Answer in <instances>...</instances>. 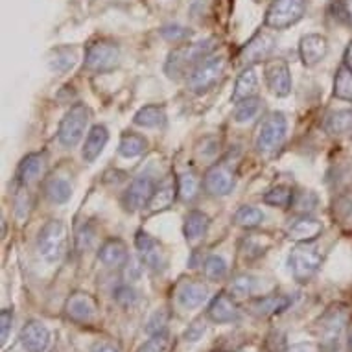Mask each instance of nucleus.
Returning a JSON list of instances; mask_svg holds the SVG:
<instances>
[{
  "label": "nucleus",
  "mask_w": 352,
  "mask_h": 352,
  "mask_svg": "<svg viewBox=\"0 0 352 352\" xmlns=\"http://www.w3.org/2000/svg\"><path fill=\"white\" fill-rule=\"evenodd\" d=\"M214 50V39L201 41V43H192V45H183L168 54L164 72L172 80H179L186 72L190 74L203 59L210 56Z\"/></svg>",
  "instance_id": "obj_1"
},
{
  "label": "nucleus",
  "mask_w": 352,
  "mask_h": 352,
  "mask_svg": "<svg viewBox=\"0 0 352 352\" xmlns=\"http://www.w3.org/2000/svg\"><path fill=\"white\" fill-rule=\"evenodd\" d=\"M346 312L341 306H332L319 321V334H321V352H345Z\"/></svg>",
  "instance_id": "obj_2"
},
{
  "label": "nucleus",
  "mask_w": 352,
  "mask_h": 352,
  "mask_svg": "<svg viewBox=\"0 0 352 352\" xmlns=\"http://www.w3.org/2000/svg\"><path fill=\"white\" fill-rule=\"evenodd\" d=\"M67 249V227L61 219H50L37 234V251L43 258L56 264L63 258Z\"/></svg>",
  "instance_id": "obj_3"
},
{
  "label": "nucleus",
  "mask_w": 352,
  "mask_h": 352,
  "mask_svg": "<svg viewBox=\"0 0 352 352\" xmlns=\"http://www.w3.org/2000/svg\"><path fill=\"white\" fill-rule=\"evenodd\" d=\"M321 262H323V253L318 245H312V242L299 243L289 253V270L295 280L299 283H308L318 273Z\"/></svg>",
  "instance_id": "obj_4"
},
{
  "label": "nucleus",
  "mask_w": 352,
  "mask_h": 352,
  "mask_svg": "<svg viewBox=\"0 0 352 352\" xmlns=\"http://www.w3.org/2000/svg\"><path fill=\"white\" fill-rule=\"evenodd\" d=\"M226 72V58L223 56H207L196 69L188 74V89L196 94H205L210 91Z\"/></svg>",
  "instance_id": "obj_5"
},
{
  "label": "nucleus",
  "mask_w": 352,
  "mask_h": 352,
  "mask_svg": "<svg viewBox=\"0 0 352 352\" xmlns=\"http://www.w3.org/2000/svg\"><path fill=\"white\" fill-rule=\"evenodd\" d=\"M87 126H89V109L83 104L72 105L65 113V116L61 118V124H59V144L65 146V148H74V146H78V142L85 135Z\"/></svg>",
  "instance_id": "obj_6"
},
{
  "label": "nucleus",
  "mask_w": 352,
  "mask_h": 352,
  "mask_svg": "<svg viewBox=\"0 0 352 352\" xmlns=\"http://www.w3.org/2000/svg\"><path fill=\"white\" fill-rule=\"evenodd\" d=\"M286 127H288V122L284 113L275 111L272 115H267L256 135V150L260 153H273L278 150L286 139Z\"/></svg>",
  "instance_id": "obj_7"
},
{
  "label": "nucleus",
  "mask_w": 352,
  "mask_h": 352,
  "mask_svg": "<svg viewBox=\"0 0 352 352\" xmlns=\"http://www.w3.org/2000/svg\"><path fill=\"white\" fill-rule=\"evenodd\" d=\"M306 0H273L266 12V26L273 30H286L302 19Z\"/></svg>",
  "instance_id": "obj_8"
},
{
  "label": "nucleus",
  "mask_w": 352,
  "mask_h": 352,
  "mask_svg": "<svg viewBox=\"0 0 352 352\" xmlns=\"http://www.w3.org/2000/svg\"><path fill=\"white\" fill-rule=\"evenodd\" d=\"M120 63V48L111 41H98L87 48L85 69L96 74L115 70Z\"/></svg>",
  "instance_id": "obj_9"
},
{
  "label": "nucleus",
  "mask_w": 352,
  "mask_h": 352,
  "mask_svg": "<svg viewBox=\"0 0 352 352\" xmlns=\"http://www.w3.org/2000/svg\"><path fill=\"white\" fill-rule=\"evenodd\" d=\"M157 183L155 179L148 175V173H142L139 177H135L131 181V185L127 186L126 194H124V208L129 210V212H137L140 208H144L150 205L151 197L155 194Z\"/></svg>",
  "instance_id": "obj_10"
},
{
  "label": "nucleus",
  "mask_w": 352,
  "mask_h": 352,
  "mask_svg": "<svg viewBox=\"0 0 352 352\" xmlns=\"http://www.w3.org/2000/svg\"><path fill=\"white\" fill-rule=\"evenodd\" d=\"M135 248L140 256V262L146 267H150L153 272H162L168 264L166 251L162 248V243L159 240L148 234L144 231L137 232L135 236Z\"/></svg>",
  "instance_id": "obj_11"
},
{
  "label": "nucleus",
  "mask_w": 352,
  "mask_h": 352,
  "mask_svg": "<svg viewBox=\"0 0 352 352\" xmlns=\"http://www.w3.org/2000/svg\"><path fill=\"white\" fill-rule=\"evenodd\" d=\"M266 83L277 98H284L292 93V72L284 59H272L264 67Z\"/></svg>",
  "instance_id": "obj_12"
},
{
  "label": "nucleus",
  "mask_w": 352,
  "mask_h": 352,
  "mask_svg": "<svg viewBox=\"0 0 352 352\" xmlns=\"http://www.w3.org/2000/svg\"><path fill=\"white\" fill-rule=\"evenodd\" d=\"M273 50H275L273 35L266 34V32H258V34L245 43V47L240 52V61L245 67H251L253 63H260V61L270 58Z\"/></svg>",
  "instance_id": "obj_13"
},
{
  "label": "nucleus",
  "mask_w": 352,
  "mask_h": 352,
  "mask_svg": "<svg viewBox=\"0 0 352 352\" xmlns=\"http://www.w3.org/2000/svg\"><path fill=\"white\" fill-rule=\"evenodd\" d=\"M65 312L74 323H93L98 314V305L89 294H74L67 300Z\"/></svg>",
  "instance_id": "obj_14"
},
{
  "label": "nucleus",
  "mask_w": 352,
  "mask_h": 352,
  "mask_svg": "<svg viewBox=\"0 0 352 352\" xmlns=\"http://www.w3.org/2000/svg\"><path fill=\"white\" fill-rule=\"evenodd\" d=\"M234 175L227 166L223 164H216V166L208 168L205 177H203V186L210 196L223 197L227 194H231L234 188Z\"/></svg>",
  "instance_id": "obj_15"
},
{
  "label": "nucleus",
  "mask_w": 352,
  "mask_h": 352,
  "mask_svg": "<svg viewBox=\"0 0 352 352\" xmlns=\"http://www.w3.org/2000/svg\"><path fill=\"white\" fill-rule=\"evenodd\" d=\"M329 54V43L323 35L308 34L299 43V56L305 67H314L321 63Z\"/></svg>",
  "instance_id": "obj_16"
},
{
  "label": "nucleus",
  "mask_w": 352,
  "mask_h": 352,
  "mask_svg": "<svg viewBox=\"0 0 352 352\" xmlns=\"http://www.w3.org/2000/svg\"><path fill=\"white\" fill-rule=\"evenodd\" d=\"M21 343L26 352H45L50 345V330L39 321H30L21 330Z\"/></svg>",
  "instance_id": "obj_17"
},
{
  "label": "nucleus",
  "mask_w": 352,
  "mask_h": 352,
  "mask_svg": "<svg viewBox=\"0 0 352 352\" xmlns=\"http://www.w3.org/2000/svg\"><path fill=\"white\" fill-rule=\"evenodd\" d=\"M321 232H323V223H321L319 219L308 216V214L297 218L294 223L288 227L289 240H295V242L299 243L314 242L316 238L321 236Z\"/></svg>",
  "instance_id": "obj_18"
},
{
  "label": "nucleus",
  "mask_w": 352,
  "mask_h": 352,
  "mask_svg": "<svg viewBox=\"0 0 352 352\" xmlns=\"http://www.w3.org/2000/svg\"><path fill=\"white\" fill-rule=\"evenodd\" d=\"M292 305H294V299L288 295H266V297L251 300L249 308L258 318H272V316H277V314L288 310Z\"/></svg>",
  "instance_id": "obj_19"
},
{
  "label": "nucleus",
  "mask_w": 352,
  "mask_h": 352,
  "mask_svg": "<svg viewBox=\"0 0 352 352\" xmlns=\"http://www.w3.org/2000/svg\"><path fill=\"white\" fill-rule=\"evenodd\" d=\"M45 166H47V153H41V151H35V153H28L24 157L23 161L19 162L17 168V181L19 185L28 186L30 183H34L41 177V173L45 172Z\"/></svg>",
  "instance_id": "obj_20"
},
{
  "label": "nucleus",
  "mask_w": 352,
  "mask_h": 352,
  "mask_svg": "<svg viewBox=\"0 0 352 352\" xmlns=\"http://www.w3.org/2000/svg\"><path fill=\"white\" fill-rule=\"evenodd\" d=\"M208 318L210 321L218 324H229L234 323L240 319V310L238 306L231 300V297H227L226 294L216 295L208 306Z\"/></svg>",
  "instance_id": "obj_21"
},
{
  "label": "nucleus",
  "mask_w": 352,
  "mask_h": 352,
  "mask_svg": "<svg viewBox=\"0 0 352 352\" xmlns=\"http://www.w3.org/2000/svg\"><path fill=\"white\" fill-rule=\"evenodd\" d=\"M208 288L203 283L196 280H185L177 288V302L185 310H196L207 300Z\"/></svg>",
  "instance_id": "obj_22"
},
{
  "label": "nucleus",
  "mask_w": 352,
  "mask_h": 352,
  "mask_svg": "<svg viewBox=\"0 0 352 352\" xmlns=\"http://www.w3.org/2000/svg\"><path fill=\"white\" fill-rule=\"evenodd\" d=\"M98 258L109 267H122L129 262V253L127 245L120 238H109L102 243L98 251Z\"/></svg>",
  "instance_id": "obj_23"
},
{
  "label": "nucleus",
  "mask_w": 352,
  "mask_h": 352,
  "mask_svg": "<svg viewBox=\"0 0 352 352\" xmlns=\"http://www.w3.org/2000/svg\"><path fill=\"white\" fill-rule=\"evenodd\" d=\"M109 142V131H107V127L98 124V126H94L89 135H87L85 144H83V150H81V157H83V161L85 162H94L102 155V151Z\"/></svg>",
  "instance_id": "obj_24"
},
{
  "label": "nucleus",
  "mask_w": 352,
  "mask_h": 352,
  "mask_svg": "<svg viewBox=\"0 0 352 352\" xmlns=\"http://www.w3.org/2000/svg\"><path fill=\"white\" fill-rule=\"evenodd\" d=\"M256 93H258V76H256L253 67H245L242 70V74L236 78L231 100L234 104H240L243 100L254 98Z\"/></svg>",
  "instance_id": "obj_25"
},
{
  "label": "nucleus",
  "mask_w": 352,
  "mask_h": 352,
  "mask_svg": "<svg viewBox=\"0 0 352 352\" xmlns=\"http://www.w3.org/2000/svg\"><path fill=\"white\" fill-rule=\"evenodd\" d=\"M210 226V219L207 214L199 212V210H190L185 216V223H183V232H185L186 242H197L201 240L208 231Z\"/></svg>",
  "instance_id": "obj_26"
},
{
  "label": "nucleus",
  "mask_w": 352,
  "mask_h": 352,
  "mask_svg": "<svg viewBox=\"0 0 352 352\" xmlns=\"http://www.w3.org/2000/svg\"><path fill=\"white\" fill-rule=\"evenodd\" d=\"M133 122L139 127H161L166 122V111L162 105H144L135 113Z\"/></svg>",
  "instance_id": "obj_27"
},
{
  "label": "nucleus",
  "mask_w": 352,
  "mask_h": 352,
  "mask_svg": "<svg viewBox=\"0 0 352 352\" xmlns=\"http://www.w3.org/2000/svg\"><path fill=\"white\" fill-rule=\"evenodd\" d=\"M148 148V140L139 133L133 131H126L122 133L120 142H118V153L126 159H135V157L142 155Z\"/></svg>",
  "instance_id": "obj_28"
},
{
  "label": "nucleus",
  "mask_w": 352,
  "mask_h": 352,
  "mask_svg": "<svg viewBox=\"0 0 352 352\" xmlns=\"http://www.w3.org/2000/svg\"><path fill=\"white\" fill-rule=\"evenodd\" d=\"M175 196H177V185H175L173 181H164V183H161V185H157L155 194H153V197H151L148 208H150L151 212L164 210V208H168L170 205H172Z\"/></svg>",
  "instance_id": "obj_29"
},
{
  "label": "nucleus",
  "mask_w": 352,
  "mask_h": 352,
  "mask_svg": "<svg viewBox=\"0 0 352 352\" xmlns=\"http://www.w3.org/2000/svg\"><path fill=\"white\" fill-rule=\"evenodd\" d=\"M76 50L70 47H59L52 50V56L48 59V67L52 72L58 74H65L70 69H74L76 65Z\"/></svg>",
  "instance_id": "obj_30"
},
{
  "label": "nucleus",
  "mask_w": 352,
  "mask_h": 352,
  "mask_svg": "<svg viewBox=\"0 0 352 352\" xmlns=\"http://www.w3.org/2000/svg\"><path fill=\"white\" fill-rule=\"evenodd\" d=\"M45 194L56 205H63V203H67L72 197V186L63 177H52L45 185Z\"/></svg>",
  "instance_id": "obj_31"
},
{
  "label": "nucleus",
  "mask_w": 352,
  "mask_h": 352,
  "mask_svg": "<svg viewBox=\"0 0 352 352\" xmlns=\"http://www.w3.org/2000/svg\"><path fill=\"white\" fill-rule=\"evenodd\" d=\"M294 197L295 192L289 188V186L278 185L272 190H267L262 197V201L270 205V207H278V208H288L294 205Z\"/></svg>",
  "instance_id": "obj_32"
},
{
  "label": "nucleus",
  "mask_w": 352,
  "mask_h": 352,
  "mask_svg": "<svg viewBox=\"0 0 352 352\" xmlns=\"http://www.w3.org/2000/svg\"><path fill=\"white\" fill-rule=\"evenodd\" d=\"M262 107H264V102L260 98H249L240 102L234 111V122L236 124H248V122H253L254 118H258V115L262 113Z\"/></svg>",
  "instance_id": "obj_33"
},
{
  "label": "nucleus",
  "mask_w": 352,
  "mask_h": 352,
  "mask_svg": "<svg viewBox=\"0 0 352 352\" xmlns=\"http://www.w3.org/2000/svg\"><path fill=\"white\" fill-rule=\"evenodd\" d=\"M324 129L332 135H343L352 131V111L343 109L332 113V115L327 118Z\"/></svg>",
  "instance_id": "obj_34"
},
{
  "label": "nucleus",
  "mask_w": 352,
  "mask_h": 352,
  "mask_svg": "<svg viewBox=\"0 0 352 352\" xmlns=\"http://www.w3.org/2000/svg\"><path fill=\"white\" fill-rule=\"evenodd\" d=\"M234 221H236V226L243 227V229H256L264 223V212L260 208L245 205V207L238 208L234 214Z\"/></svg>",
  "instance_id": "obj_35"
},
{
  "label": "nucleus",
  "mask_w": 352,
  "mask_h": 352,
  "mask_svg": "<svg viewBox=\"0 0 352 352\" xmlns=\"http://www.w3.org/2000/svg\"><path fill=\"white\" fill-rule=\"evenodd\" d=\"M334 96L352 102V70L346 65H341L338 69L334 80Z\"/></svg>",
  "instance_id": "obj_36"
},
{
  "label": "nucleus",
  "mask_w": 352,
  "mask_h": 352,
  "mask_svg": "<svg viewBox=\"0 0 352 352\" xmlns=\"http://www.w3.org/2000/svg\"><path fill=\"white\" fill-rule=\"evenodd\" d=\"M199 192V179L196 177V173L185 172L177 177V196L183 201H192Z\"/></svg>",
  "instance_id": "obj_37"
},
{
  "label": "nucleus",
  "mask_w": 352,
  "mask_h": 352,
  "mask_svg": "<svg viewBox=\"0 0 352 352\" xmlns=\"http://www.w3.org/2000/svg\"><path fill=\"white\" fill-rule=\"evenodd\" d=\"M203 272H205V277L208 280H214V283H218L221 278L227 275V262L223 256H219V254H210L207 260H205V264H203Z\"/></svg>",
  "instance_id": "obj_38"
},
{
  "label": "nucleus",
  "mask_w": 352,
  "mask_h": 352,
  "mask_svg": "<svg viewBox=\"0 0 352 352\" xmlns=\"http://www.w3.org/2000/svg\"><path fill=\"white\" fill-rule=\"evenodd\" d=\"M13 205H15V216L17 219H28L30 210H32V196H30L28 188L24 185L19 186L17 194H15V199H13Z\"/></svg>",
  "instance_id": "obj_39"
},
{
  "label": "nucleus",
  "mask_w": 352,
  "mask_h": 352,
  "mask_svg": "<svg viewBox=\"0 0 352 352\" xmlns=\"http://www.w3.org/2000/svg\"><path fill=\"white\" fill-rule=\"evenodd\" d=\"M231 292L236 297H248L254 292V278L251 275H238L231 284Z\"/></svg>",
  "instance_id": "obj_40"
},
{
  "label": "nucleus",
  "mask_w": 352,
  "mask_h": 352,
  "mask_svg": "<svg viewBox=\"0 0 352 352\" xmlns=\"http://www.w3.org/2000/svg\"><path fill=\"white\" fill-rule=\"evenodd\" d=\"M94 236H96V232L89 223H83V226L78 229L76 232V248L78 251H87V249H91L94 242Z\"/></svg>",
  "instance_id": "obj_41"
},
{
  "label": "nucleus",
  "mask_w": 352,
  "mask_h": 352,
  "mask_svg": "<svg viewBox=\"0 0 352 352\" xmlns=\"http://www.w3.org/2000/svg\"><path fill=\"white\" fill-rule=\"evenodd\" d=\"M166 323H168V312L164 310V308H161V310H157V312L151 314V318L150 321H148L146 330H148V334L151 336L162 334L164 329H166Z\"/></svg>",
  "instance_id": "obj_42"
},
{
  "label": "nucleus",
  "mask_w": 352,
  "mask_h": 352,
  "mask_svg": "<svg viewBox=\"0 0 352 352\" xmlns=\"http://www.w3.org/2000/svg\"><path fill=\"white\" fill-rule=\"evenodd\" d=\"M168 345H170L168 334L166 332H162V334L151 336V340L146 341L139 352H166Z\"/></svg>",
  "instance_id": "obj_43"
},
{
  "label": "nucleus",
  "mask_w": 352,
  "mask_h": 352,
  "mask_svg": "<svg viewBox=\"0 0 352 352\" xmlns=\"http://www.w3.org/2000/svg\"><path fill=\"white\" fill-rule=\"evenodd\" d=\"M115 299L116 302H118L120 306H124V308H131V306H135L137 299H139V295H137V292H135L131 286L124 284V286H120V288H116Z\"/></svg>",
  "instance_id": "obj_44"
},
{
  "label": "nucleus",
  "mask_w": 352,
  "mask_h": 352,
  "mask_svg": "<svg viewBox=\"0 0 352 352\" xmlns=\"http://www.w3.org/2000/svg\"><path fill=\"white\" fill-rule=\"evenodd\" d=\"M318 205V197L312 192H300V194H295L294 205L292 207H297L300 212L308 214L310 210H314V207Z\"/></svg>",
  "instance_id": "obj_45"
},
{
  "label": "nucleus",
  "mask_w": 352,
  "mask_h": 352,
  "mask_svg": "<svg viewBox=\"0 0 352 352\" xmlns=\"http://www.w3.org/2000/svg\"><path fill=\"white\" fill-rule=\"evenodd\" d=\"M162 37L170 43H183L190 37V32L183 26H177V24H173V26H164L161 30Z\"/></svg>",
  "instance_id": "obj_46"
},
{
  "label": "nucleus",
  "mask_w": 352,
  "mask_h": 352,
  "mask_svg": "<svg viewBox=\"0 0 352 352\" xmlns=\"http://www.w3.org/2000/svg\"><path fill=\"white\" fill-rule=\"evenodd\" d=\"M13 324V312L4 308L0 312V338H2V343H6L8 336H10V330H12Z\"/></svg>",
  "instance_id": "obj_47"
},
{
  "label": "nucleus",
  "mask_w": 352,
  "mask_h": 352,
  "mask_svg": "<svg viewBox=\"0 0 352 352\" xmlns=\"http://www.w3.org/2000/svg\"><path fill=\"white\" fill-rule=\"evenodd\" d=\"M205 334V324L201 323H192L190 327H188V330L185 332V340L186 341H197L201 340V336Z\"/></svg>",
  "instance_id": "obj_48"
},
{
  "label": "nucleus",
  "mask_w": 352,
  "mask_h": 352,
  "mask_svg": "<svg viewBox=\"0 0 352 352\" xmlns=\"http://www.w3.org/2000/svg\"><path fill=\"white\" fill-rule=\"evenodd\" d=\"M288 352H314V351H312V346H310V345H305V343H300V345L292 346Z\"/></svg>",
  "instance_id": "obj_49"
},
{
  "label": "nucleus",
  "mask_w": 352,
  "mask_h": 352,
  "mask_svg": "<svg viewBox=\"0 0 352 352\" xmlns=\"http://www.w3.org/2000/svg\"><path fill=\"white\" fill-rule=\"evenodd\" d=\"M345 65L352 70V43L349 45V48H346V52H345Z\"/></svg>",
  "instance_id": "obj_50"
},
{
  "label": "nucleus",
  "mask_w": 352,
  "mask_h": 352,
  "mask_svg": "<svg viewBox=\"0 0 352 352\" xmlns=\"http://www.w3.org/2000/svg\"><path fill=\"white\" fill-rule=\"evenodd\" d=\"M343 6H345L346 19H349V21H352V0H345V2H343Z\"/></svg>",
  "instance_id": "obj_51"
},
{
  "label": "nucleus",
  "mask_w": 352,
  "mask_h": 352,
  "mask_svg": "<svg viewBox=\"0 0 352 352\" xmlns=\"http://www.w3.org/2000/svg\"><path fill=\"white\" fill-rule=\"evenodd\" d=\"M93 352H118V351H116L115 346H111V345H100L96 346Z\"/></svg>",
  "instance_id": "obj_52"
},
{
  "label": "nucleus",
  "mask_w": 352,
  "mask_h": 352,
  "mask_svg": "<svg viewBox=\"0 0 352 352\" xmlns=\"http://www.w3.org/2000/svg\"><path fill=\"white\" fill-rule=\"evenodd\" d=\"M349 346H351V351H352V329H351V334H349Z\"/></svg>",
  "instance_id": "obj_53"
}]
</instances>
